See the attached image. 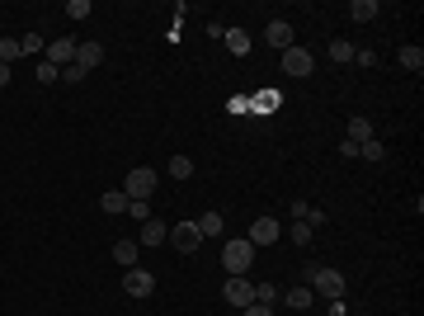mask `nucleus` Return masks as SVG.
I'll return each instance as SVG.
<instances>
[{
	"instance_id": "5701e85b",
	"label": "nucleus",
	"mask_w": 424,
	"mask_h": 316,
	"mask_svg": "<svg viewBox=\"0 0 424 316\" xmlns=\"http://www.w3.org/2000/svg\"><path fill=\"white\" fill-rule=\"evenodd\" d=\"M170 175H175V180H189V175H193V160H189V156H175V160H170Z\"/></svg>"
},
{
	"instance_id": "20e7f679",
	"label": "nucleus",
	"mask_w": 424,
	"mask_h": 316,
	"mask_svg": "<svg viewBox=\"0 0 424 316\" xmlns=\"http://www.w3.org/2000/svg\"><path fill=\"white\" fill-rule=\"evenodd\" d=\"M170 245H180L184 255H193V250L203 245V232H198V222H180V227H170Z\"/></svg>"
},
{
	"instance_id": "f3484780",
	"label": "nucleus",
	"mask_w": 424,
	"mask_h": 316,
	"mask_svg": "<svg viewBox=\"0 0 424 316\" xmlns=\"http://www.w3.org/2000/svg\"><path fill=\"white\" fill-rule=\"evenodd\" d=\"M227 48H231V57H245L250 53V33H245V28H231V33H227Z\"/></svg>"
},
{
	"instance_id": "c85d7f7f",
	"label": "nucleus",
	"mask_w": 424,
	"mask_h": 316,
	"mask_svg": "<svg viewBox=\"0 0 424 316\" xmlns=\"http://www.w3.org/2000/svg\"><path fill=\"white\" fill-rule=\"evenodd\" d=\"M128 212H133L137 222H146V217H151V208H146V198H133V203H128Z\"/></svg>"
},
{
	"instance_id": "f03ea898",
	"label": "nucleus",
	"mask_w": 424,
	"mask_h": 316,
	"mask_svg": "<svg viewBox=\"0 0 424 316\" xmlns=\"http://www.w3.org/2000/svg\"><path fill=\"white\" fill-rule=\"evenodd\" d=\"M222 264H227V274H231V279H245V274H250V264H255V245H250V241H227Z\"/></svg>"
},
{
	"instance_id": "9b49d317",
	"label": "nucleus",
	"mask_w": 424,
	"mask_h": 316,
	"mask_svg": "<svg viewBox=\"0 0 424 316\" xmlns=\"http://www.w3.org/2000/svg\"><path fill=\"white\" fill-rule=\"evenodd\" d=\"M160 241H170V227H165L160 217H146V222H142V241H137V245H160Z\"/></svg>"
},
{
	"instance_id": "6e6552de",
	"label": "nucleus",
	"mask_w": 424,
	"mask_h": 316,
	"mask_svg": "<svg viewBox=\"0 0 424 316\" xmlns=\"http://www.w3.org/2000/svg\"><path fill=\"white\" fill-rule=\"evenodd\" d=\"M227 302L245 312V307L255 302V284H250V279H227Z\"/></svg>"
},
{
	"instance_id": "f8f14e48",
	"label": "nucleus",
	"mask_w": 424,
	"mask_h": 316,
	"mask_svg": "<svg viewBox=\"0 0 424 316\" xmlns=\"http://www.w3.org/2000/svg\"><path fill=\"white\" fill-rule=\"evenodd\" d=\"M99 62H104V48H99V43H80L76 48V66L80 71H95Z\"/></svg>"
},
{
	"instance_id": "4be33fe9",
	"label": "nucleus",
	"mask_w": 424,
	"mask_h": 316,
	"mask_svg": "<svg viewBox=\"0 0 424 316\" xmlns=\"http://www.w3.org/2000/svg\"><path fill=\"white\" fill-rule=\"evenodd\" d=\"M401 66H405V71H420L424 53H420V48H401Z\"/></svg>"
},
{
	"instance_id": "cd10ccee",
	"label": "nucleus",
	"mask_w": 424,
	"mask_h": 316,
	"mask_svg": "<svg viewBox=\"0 0 424 316\" xmlns=\"http://www.w3.org/2000/svg\"><path fill=\"white\" fill-rule=\"evenodd\" d=\"M358 156H368V160H382L387 151H382V142H363V147H358Z\"/></svg>"
},
{
	"instance_id": "2eb2a0df",
	"label": "nucleus",
	"mask_w": 424,
	"mask_h": 316,
	"mask_svg": "<svg viewBox=\"0 0 424 316\" xmlns=\"http://www.w3.org/2000/svg\"><path fill=\"white\" fill-rule=\"evenodd\" d=\"M278 297H283V302H288V307H297V312H307V307H311V288H307V284H297V288H288V292H278Z\"/></svg>"
},
{
	"instance_id": "393cba45",
	"label": "nucleus",
	"mask_w": 424,
	"mask_h": 316,
	"mask_svg": "<svg viewBox=\"0 0 424 316\" xmlns=\"http://www.w3.org/2000/svg\"><path fill=\"white\" fill-rule=\"evenodd\" d=\"M292 241H297V245H311V227H307V222H302V217H297V222H292Z\"/></svg>"
},
{
	"instance_id": "bb28decb",
	"label": "nucleus",
	"mask_w": 424,
	"mask_h": 316,
	"mask_svg": "<svg viewBox=\"0 0 424 316\" xmlns=\"http://www.w3.org/2000/svg\"><path fill=\"white\" fill-rule=\"evenodd\" d=\"M66 15H71V19H90V0H71Z\"/></svg>"
},
{
	"instance_id": "423d86ee",
	"label": "nucleus",
	"mask_w": 424,
	"mask_h": 316,
	"mask_svg": "<svg viewBox=\"0 0 424 316\" xmlns=\"http://www.w3.org/2000/svg\"><path fill=\"white\" fill-rule=\"evenodd\" d=\"M278 232H283V227H278L273 217H255V222H250V236H245V241L260 250V245H269V241H278Z\"/></svg>"
},
{
	"instance_id": "412c9836",
	"label": "nucleus",
	"mask_w": 424,
	"mask_h": 316,
	"mask_svg": "<svg viewBox=\"0 0 424 316\" xmlns=\"http://www.w3.org/2000/svg\"><path fill=\"white\" fill-rule=\"evenodd\" d=\"M198 232H203V236H222V217H217V212H203V217H198Z\"/></svg>"
},
{
	"instance_id": "4468645a",
	"label": "nucleus",
	"mask_w": 424,
	"mask_h": 316,
	"mask_svg": "<svg viewBox=\"0 0 424 316\" xmlns=\"http://www.w3.org/2000/svg\"><path fill=\"white\" fill-rule=\"evenodd\" d=\"M137 255H142V245H137V241H118V245H113V260L123 264V269H133Z\"/></svg>"
},
{
	"instance_id": "f257e3e1",
	"label": "nucleus",
	"mask_w": 424,
	"mask_h": 316,
	"mask_svg": "<svg viewBox=\"0 0 424 316\" xmlns=\"http://www.w3.org/2000/svg\"><path fill=\"white\" fill-rule=\"evenodd\" d=\"M302 279H311V288H316L320 297H330V302H335V297H345V274H340V269L307 264V274H302Z\"/></svg>"
},
{
	"instance_id": "dca6fc26",
	"label": "nucleus",
	"mask_w": 424,
	"mask_h": 316,
	"mask_svg": "<svg viewBox=\"0 0 424 316\" xmlns=\"http://www.w3.org/2000/svg\"><path fill=\"white\" fill-rule=\"evenodd\" d=\"M349 19H358V24L377 19V0H354V5H349Z\"/></svg>"
},
{
	"instance_id": "1a4fd4ad",
	"label": "nucleus",
	"mask_w": 424,
	"mask_h": 316,
	"mask_svg": "<svg viewBox=\"0 0 424 316\" xmlns=\"http://www.w3.org/2000/svg\"><path fill=\"white\" fill-rule=\"evenodd\" d=\"M123 288L133 292V297H151V288H156V279H151V274H146V269H128V279H123Z\"/></svg>"
},
{
	"instance_id": "9d476101",
	"label": "nucleus",
	"mask_w": 424,
	"mask_h": 316,
	"mask_svg": "<svg viewBox=\"0 0 424 316\" xmlns=\"http://www.w3.org/2000/svg\"><path fill=\"white\" fill-rule=\"evenodd\" d=\"M264 43H269V48H283V53H288V48H292V24H288V19H273V24L264 28Z\"/></svg>"
},
{
	"instance_id": "b1692460",
	"label": "nucleus",
	"mask_w": 424,
	"mask_h": 316,
	"mask_svg": "<svg viewBox=\"0 0 424 316\" xmlns=\"http://www.w3.org/2000/svg\"><path fill=\"white\" fill-rule=\"evenodd\" d=\"M255 302H260V307L278 302V288H273V284H255Z\"/></svg>"
},
{
	"instance_id": "2f4dec72",
	"label": "nucleus",
	"mask_w": 424,
	"mask_h": 316,
	"mask_svg": "<svg viewBox=\"0 0 424 316\" xmlns=\"http://www.w3.org/2000/svg\"><path fill=\"white\" fill-rule=\"evenodd\" d=\"M5 85H10V66L0 62V90H5Z\"/></svg>"
},
{
	"instance_id": "a211bd4d",
	"label": "nucleus",
	"mask_w": 424,
	"mask_h": 316,
	"mask_svg": "<svg viewBox=\"0 0 424 316\" xmlns=\"http://www.w3.org/2000/svg\"><path fill=\"white\" fill-rule=\"evenodd\" d=\"M354 53H358V48H354V43H345V38H335V43H330V62H335V66L354 62Z\"/></svg>"
},
{
	"instance_id": "6ab92c4d",
	"label": "nucleus",
	"mask_w": 424,
	"mask_h": 316,
	"mask_svg": "<svg viewBox=\"0 0 424 316\" xmlns=\"http://www.w3.org/2000/svg\"><path fill=\"white\" fill-rule=\"evenodd\" d=\"M128 203H133V198H128V194H113V189L99 198V208H104V212H128Z\"/></svg>"
},
{
	"instance_id": "7ed1b4c3",
	"label": "nucleus",
	"mask_w": 424,
	"mask_h": 316,
	"mask_svg": "<svg viewBox=\"0 0 424 316\" xmlns=\"http://www.w3.org/2000/svg\"><path fill=\"white\" fill-rule=\"evenodd\" d=\"M123 194H128V198H151V194H156V170H146V165L128 170V180H123Z\"/></svg>"
},
{
	"instance_id": "0eeeda50",
	"label": "nucleus",
	"mask_w": 424,
	"mask_h": 316,
	"mask_svg": "<svg viewBox=\"0 0 424 316\" xmlns=\"http://www.w3.org/2000/svg\"><path fill=\"white\" fill-rule=\"evenodd\" d=\"M43 53H48V62H52L57 71H66V66L76 62V43H71V38H57V43H48V48H43Z\"/></svg>"
},
{
	"instance_id": "39448f33",
	"label": "nucleus",
	"mask_w": 424,
	"mask_h": 316,
	"mask_svg": "<svg viewBox=\"0 0 424 316\" xmlns=\"http://www.w3.org/2000/svg\"><path fill=\"white\" fill-rule=\"evenodd\" d=\"M311 66H316V57L307 53V48H297V43L283 53V71H288V76H311Z\"/></svg>"
},
{
	"instance_id": "ddd939ff",
	"label": "nucleus",
	"mask_w": 424,
	"mask_h": 316,
	"mask_svg": "<svg viewBox=\"0 0 424 316\" xmlns=\"http://www.w3.org/2000/svg\"><path fill=\"white\" fill-rule=\"evenodd\" d=\"M345 137H349V142H358V147H363V142H372V123L363 118V113H354V118H349V128H345Z\"/></svg>"
},
{
	"instance_id": "a878e982",
	"label": "nucleus",
	"mask_w": 424,
	"mask_h": 316,
	"mask_svg": "<svg viewBox=\"0 0 424 316\" xmlns=\"http://www.w3.org/2000/svg\"><path fill=\"white\" fill-rule=\"evenodd\" d=\"M38 80H43V85H52V80H61V71H57L52 62H38Z\"/></svg>"
},
{
	"instance_id": "c756f323",
	"label": "nucleus",
	"mask_w": 424,
	"mask_h": 316,
	"mask_svg": "<svg viewBox=\"0 0 424 316\" xmlns=\"http://www.w3.org/2000/svg\"><path fill=\"white\" fill-rule=\"evenodd\" d=\"M19 48H24V53H43V38H38V33H24Z\"/></svg>"
},
{
	"instance_id": "7c9ffc66",
	"label": "nucleus",
	"mask_w": 424,
	"mask_h": 316,
	"mask_svg": "<svg viewBox=\"0 0 424 316\" xmlns=\"http://www.w3.org/2000/svg\"><path fill=\"white\" fill-rule=\"evenodd\" d=\"M240 316H273V312H269V307H260V302H250V307H245Z\"/></svg>"
},
{
	"instance_id": "aec40b11",
	"label": "nucleus",
	"mask_w": 424,
	"mask_h": 316,
	"mask_svg": "<svg viewBox=\"0 0 424 316\" xmlns=\"http://www.w3.org/2000/svg\"><path fill=\"white\" fill-rule=\"evenodd\" d=\"M24 57V48H19V38H0V62L10 66V62H19Z\"/></svg>"
}]
</instances>
